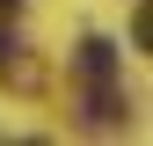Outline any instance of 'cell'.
Instances as JSON below:
<instances>
[{
	"label": "cell",
	"instance_id": "6da1fadb",
	"mask_svg": "<svg viewBox=\"0 0 153 146\" xmlns=\"http://www.w3.org/2000/svg\"><path fill=\"white\" fill-rule=\"evenodd\" d=\"M80 73L88 80H117V44H109V36H88L80 44Z\"/></svg>",
	"mask_w": 153,
	"mask_h": 146
},
{
	"label": "cell",
	"instance_id": "7a4b0ae2",
	"mask_svg": "<svg viewBox=\"0 0 153 146\" xmlns=\"http://www.w3.org/2000/svg\"><path fill=\"white\" fill-rule=\"evenodd\" d=\"M0 7H15V0H0Z\"/></svg>",
	"mask_w": 153,
	"mask_h": 146
}]
</instances>
